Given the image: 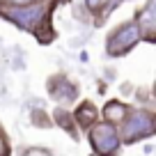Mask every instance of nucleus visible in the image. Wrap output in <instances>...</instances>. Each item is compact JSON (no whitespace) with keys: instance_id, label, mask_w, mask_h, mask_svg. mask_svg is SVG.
<instances>
[{"instance_id":"8","label":"nucleus","mask_w":156,"mask_h":156,"mask_svg":"<svg viewBox=\"0 0 156 156\" xmlns=\"http://www.w3.org/2000/svg\"><path fill=\"white\" fill-rule=\"evenodd\" d=\"M117 5H119L117 0H83V7L94 19V25H101L103 21H106V16L110 14Z\"/></svg>"},{"instance_id":"11","label":"nucleus","mask_w":156,"mask_h":156,"mask_svg":"<svg viewBox=\"0 0 156 156\" xmlns=\"http://www.w3.org/2000/svg\"><path fill=\"white\" fill-rule=\"evenodd\" d=\"M0 156H12V147H9V138L7 133L0 129Z\"/></svg>"},{"instance_id":"6","label":"nucleus","mask_w":156,"mask_h":156,"mask_svg":"<svg viewBox=\"0 0 156 156\" xmlns=\"http://www.w3.org/2000/svg\"><path fill=\"white\" fill-rule=\"evenodd\" d=\"M46 87H48V94L55 99V101L60 103H71L73 99L78 97V87L76 83H71L67 76H62V73H58V76H53L46 83Z\"/></svg>"},{"instance_id":"4","label":"nucleus","mask_w":156,"mask_h":156,"mask_svg":"<svg viewBox=\"0 0 156 156\" xmlns=\"http://www.w3.org/2000/svg\"><path fill=\"white\" fill-rule=\"evenodd\" d=\"M87 140L94 156H117L122 151V138L115 124L99 119L94 126L87 129Z\"/></svg>"},{"instance_id":"13","label":"nucleus","mask_w":156,"mask_h":156,"mask_svg":"<svg viewBox=\"0 0 156 156\" xmlns=\"http://www.w3.org/2000/svg\"><path fill=\"white\" fill-rule=\"evenodd\" d=\"M117 2H126V0H117Z\"/></svg>"},{"instance_id":"7","label":"nucleus","mask_w":156,"mask_h":156,"mask_svg":"<svg viewBox=\"0 0 156 156\" xmlns=\"http://www.w3.org/2000/svg\"><path fill=\"white\" fill-rule=\"evenodd\" d=\"M73 115V122H76L78 129H83V131H87L90 126H94V124L101 119V110H99L97 106H94L90 99H85V101H80L76 106V110H71Z\"/></svg>"},{"instance_id":"3","label":"nucleus","mask_w":156,"mask_h":156,"mask_svg":"<svg viewBox=\"0 0 156 156\" xmlns=\"http://www.w3.org/2000/svg\"><path fill=\"white\" fill-rule=\"evenodd\" d=\"M140 41H142V37H140V30H138V23L133 19H129V21L117 23L115 28L106 34L103 48H106L108 58H124V55H129L131 51H136Z\"/></svg>"},{"instance_id":"1","label":"nucleus","mask_w":156,"mask_h":156,"mask_svg":"<svg viewBox=\"0 0 156 156\" xmlns=\"http://www.w3.org/2000/svg\"><path fill=\"white\" fill-rule=\"evenodd\" d=\"M55 7H58V0H44V2L23 7H9L0 2V19H5L7 23L16 25L23 32L34 34L39 44H51L55 39V28H53Z\"/></svg>"},{"instance_id":"2","label":"nucleus","mask_w":156,"mask_h":156,"mask_svg":"<svg viewBox=\"0 0 156 156\" xmlns=\"http://www.w3.org/2000/svg\"><path fill=\"white\" fill-rule=\"evenodd\" d=\"M122 145H136L140 140L156 136V110L149 108H131L124 122L117 126Z\"/></svg>"},{"instance_id":"10","label":"nucleus","mask_w":156,"mask_h":156,"mask_svg":"<svg viewBox=\"0 0 156 156\" xmlns=\"http://www.w3.org/2000/svg\"><path fill=\"white\" fill-rule=\"evenodd\" d=\"M53 117H55V122H58L60 126L64 129V131H69L73 138H78L76 131H73V129H76V122H73V115H71L69 110H64V108H58V110L53 112Z\"/></svg>"},{"instance_id":"5","label":"nucleus","mask_w":156,"mask_h":156,"mask_svg":"<svg viewBox=\"0 0 156 156\" xmlns=\"http://www.w3.org/2000/svg\"><path fill=\"white\" fill-rule=\"evenodd\" d=\"M133 21L138 23L142 41L156 44V0H145V5L136 12Z\"/></svg>"},{"instance_id":"12","label":"nucleus","mask_w":156,"mask_h":156,"mask_svg":"<svg viewBox=\"0 0 156 156\" xmlns=\"http://www.w3.org/2000/svg\"><path fill=\"white\" fill-rule=\"evenodd\" d=\"M2 5L9 7H23V5H34V2H44V0H0Z\"/></svg>"},{"instance_id":"9","label":"nucleus","mask_w":156,"mask_h":156,"mask_svg":"<svg viewBox=\"0 0 156 156\" xmlns=\"http://www.w3.org/2000/svg\"><path fill=\"white\" fill-rule=\"evenodd\" d=\"M129 110H131V106H129V103L119 101V99H112V101H108L106 106L101 108V117H103V122L119 126V124L124 122V117L129 115Z\"/></svg>"}]
</instances>
